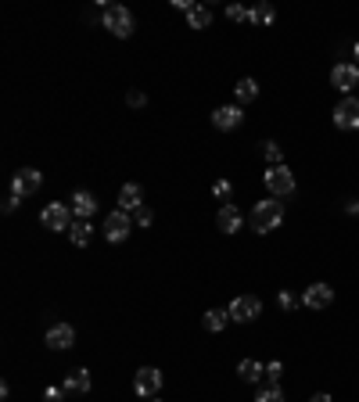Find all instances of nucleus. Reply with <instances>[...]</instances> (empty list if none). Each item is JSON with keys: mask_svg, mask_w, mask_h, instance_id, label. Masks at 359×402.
Segmentation results:
<instances>
[{"mask_svg": "<svg viewBox=\"0 0 359 402\" xmlns=\"http://www.w3.org/2000/svg\"><path fill=\"white\" fill-rule=\"evenodd\" d=\"M284 223V205L280 198H270V201H259L252 208V230L255 234H270V230H277Z\"/></svg>", "mask_w": 359, "mask_h": 402, "instance_id": "nucleus-1", "label": "nucleus"}, {"mask_svg": "<svg viewBox=\"0 0 359 402\" xmlns=\"http://www.w3.org/2000/svg\"><path fill=\"white\" fill-rule=\"evenodd\" d=\"M101 22H104V29H108L111 36H118V40H126V36L137 29L133 11H130V8H123V4H108V8H104V15H101Z\"/></svg>", "mask_w": 359, "mask_h": 402, "instance_id": "nucleus-2", "label": "nucleus"}, {"mask_svg": "<svg viewBox=\"0 0 359 402\" xmlns=\"http://www.w3.org/2000/svg\"><path fill=\"white\" fill-rule=\"evenodd\" d=\"M101 234H104L111 245H123V241L133 234V216L123 212V208L108 212V216H104V226H101Z\"/></svg>", "mask_w": 359, "mask_h": 402, "instance_id": "nucleus-3", "label": "nucleus"}, {"mask_svg": "<svg viewBox=\"0 0 359 402\" xmlns=\"http://www.w3.org/2000/svg\"><path fill=\"white\" fill-rule=\"evenodd\" d=\"M263 184L273 198H287V194H294V172L287 165H273V169H266Z\"/></svg>", "mask_w": 359, "mask_h": 402, "instance_id": "nucleus-4", "label": "nucleus"}, {"mask_svg": "<svg viewBox=\"0 0 359 402\" xmlns=\"http://www.w3.org/2000/svg\"><path fill=\"white\" fill-rule=\"evenodd\" d=\"M40 223L50 230V234H62V230H72V208L62 205V201H50L43 212H40Z\"/></svg>", "mask_w": 359, "mask_h": 402, "instance_id": "nucleus-5", "label": "nucleus"}, {"mask_svg": "<svg viewBox=\"0 0 359 402\" xmlns=\"http://www.w3.org/2000/svg\"><path fill=\"white\" fill-rule=\"evenodd\" d=\"M226 313H230V320H237V323H252V320L263 316V302H259L255 295H237Z\"/></svg>", "mask_w": 359, "mask_h": 402, "instance_id": "nucleus-6", "label": "nucleus"}, {"mask_svg": "<svg viewBox=\"0 0 359 402\" xmlns=\"http://www.w3.org/2000/svg\"><path fill=\"white\" fill-rule=\"evenodd\" d=\"M40 187H43V172H40V169H29V165L18 169L15 180H11V194H15V198H29V194H36Z\"/></svg>", "mask_w": 359, "mask_h": 402, "instance_id": "nucleus-7", "label": "nucleus"}, {"mask_svg": "<svg viewBox=\"0 0 359 402\" xmlns=\"http://www.w3.org/2000/svg\"><path fill=\"white\" fill-rule=\"evenodd\" d=\"M158 388H162V370H155V367H140L137 377H133V391H137L140 398H155Z\"/></svg>", "mask_w": 359, "mask_h": 402, "instance_id": "nucleus-8", "label": "nucleus"}, {"mask_svg": "<svg viewBox=\"0 0 359 402\" xmlns=\"http://www.w3.org/2000/svg\"><path fill=\"white\" fill-rule=\"evenodd\" d=\"M334 126H338V130H359V101H355V97L338 101V108H334Z\"/></svg>", "mask_w": 359, "mask_h": 402, "instance_id": "nucleus-9", "label": "nucleus"}, {"mask_svg": "<svg viewBox=\"0 0 359 402\" xmlns=\"http://www.w3.org/2000/svg\"><path fill=\"white\" fill-rule=\"evenodd\" d=\"M331 83H334L341 94L355 90V86H359V65H355V62H338L334 72H331Z\"/></svg>", "mask_w": 359, "mask_h": 402, "instance_id": "nucleus-10", "label": "nucleus"}, {"mask_svg": "<svg viewBox=\"0 0 359 402\" xmlns=\"http://www.w3.org/2000/svg\"><path fill=\"white\" fill-rule=\"evenodd\" d=\"M334 302V287L331 284H309L302 291V306L306 309H327Z\"/></svg>", "mask_w": 359, "mask_h": 402, "instance_id": "nucleus-11", "label": "nucleus"}, {"mask_svg": "<svg viewBox=\"0 0 359 402\" xmlns=\"http://www.w3.org/2000/svg\"><path fill=\"white\" fill-rule=\"evenodd\" d=\"M241 123H245L241 104H223V108L212 111V126H216V130H237Z\"/></svg>", "mask_w": 359, "mask_h": 402, "instance_id": "nucleus-12", "label": "nucleus"}, {"mask_svg": "<svg viewBox=\"0 0 359 402\" xmlns=\"http://www.w3.org/2000/svg\"><path fill=\"white\" fill-rule=\"evenodd\" d=\"M176 8L187 15V26L191 29H209L212 26V8H205V4H187V0H176Z\"/></svg>", "mask_w": 359, "mask_h": 402, "instance_id": "nucleus-13", "label": "nucleus"}, {"mask_svg": "<svg viewBox=\"0 0 359 402\" xmlns=\"http://www.w3.org/2000/svg\"><path fill=\"white\" fill-rule=\"evenodd\" d=\"M47 345L50 349H72L76 345V327L72 323H50L47 327Z\"/></svg>", "mask_w": 359, "mask_h": 402, "instance_id": "nucleus-14", "label": "nucleus"}, {"mask_svg": "<svg viewBox=\"0 0 359 402\" xmlns=\"http://www.w3.org/2000/svg\"><path fill=\"white\" fill-rule=\"evenodd\" d=\"M216 226L223 230V234H237V230L245 226V216H241V208L226 201V205L219 208V216H216Z\"/></svg>", "mask_w": 359, "mask_h": 402, "instance_id": "nucleus-15", "label": "nucleus"}, {"mask_svg": "<svg viewBox=\"0 0 359 402\" xmlns=\"http://www.w3.org/2000/svg\"><path fill=\"white\" fill-rule=\"evenodd\" d=\"M118 208L123 212H137V208H144V191H140V184H126L123 191H118Z\"/></svg>", "mask_w": 359, "mask_h": 402, "instance_id": "nucleus-16", "label": "nucleus"}, {"mask_svg": "<svg viewBox=\"0 0 359 402\" xmlns=\"http://www.w3.org/2000/svg\"><path fill=\"white\" fill-rule=\"evenodd\" d=\"M62 388H65L69 395H87V391H90V370H83V367L69 370L65 381H62Z\"/></svg>", "mask_w": 359, "mask_h": 402, "instance_id": "nucleus-17", "label": "nucleus"}, {"mask_svg": "<svg viewBox=\"0 0 359 402\" xmlns=\"http://www.w3.org/2000/svg\"><path fill=\"white\" fill-rule=\"evenodd\" d=\"M94 212H97V198L90 191H76L72 194V216L76 219H90Z\"/></svg>", "mask_w": 359, "mask_h": 402, "instance_id": "nucleus-18", "label": "nucleus"}, {"mask_svg": "<svg viewBox=\"0 0 359 402\" xmlns=\"http://www.w3.org/2000/svg\"><path fill=\"white\" fill-rule=\"evenodd\" d=\"M237 377L248 381V384H255V381L266 377V367H263L259 359H241V363H237Z\"/></svg>", "mask_w": 359, "mask_h": 402, "instance_id": "nucleus-19", "label": "nucleus"}, {"mask_svg": "<svg viewBox=\"0 0 359 402\" xmlns=\"http://www.w3.org/2000/svg\"><path fill=\"white\" fill-rule=\"evenodd\" d=\"M90 238H94L90 219H76V223H72V230H69V241H72L76 248H87V245H90Z\"/></svg>", "mask_w": 359, "mask_h": 402, "instance_id": "nucleus-20", "label": "nucleus"}, {"mask_svg": "<svg viewBox=\"0 0 359 402\" xmlns=\"http://www.w3.org/2000/svg\"><path fill=\"white\" fill-rule=\"evenodd\" d=\"M233 97H237V104H252V101L259 97V83H255V79H237Z\"/></svg>", "mask_w": 359, "mask_h": 402, "instance_id": "nucleus-21", "label": "nucleus"}, {"mask_svg": "<svg viewBox=\"0 0 359 402\" xmlns=\"http://www.w3.org/2000/svg\"><path fill=\"white\" fill-rule=\"evenodd\" d=\"M201 323H205V330H212V334H219V330H223V327L230 323V313H226V309H209Z\"/></svg>", "mask_w": 359, "mask_h": 402, "instance_id": "nucleus-22", "label": "nucleus"}, {"mask_svg": "<svg viewBox=\"0 0 359 402\" xmlns=\"http://www.w3.org/2000/svg\"><path fill=\"white\" fill-rule=\"evenodd\" d=\"M248 22H252V26H273V22H277V11H273L270 4H255L252 15H248Z\"/></svg>", "mask_w": 359, "mask_h": 402, "instance_id": "nucleus-23", "label": "nucleus"}, {"mask_svg": "<svg viewBox=\"0 0 359 402\" xmlns=\"http://www.w3.org/2000/svg\"><path fill=\"white\" fill-rule=\"evenodd\" d=\"M263 155H266V162H270V169H273V165H284V151H280V144H273V140H266V144H263Z\"/></svg>", "mask_w": 359, "mask_h": 402, "instance_id": "nucleus-24", "label": "nucleus"}, {"mask_svg": "<svg viewBox=\"0 0 359 402\" xmlns=\"http://www.w3.org/2000/svg\"><path fill=\"white\" fill-rule=\"evenodd\" d=\"M255 402H284V391H280V384H266V388L255 395Z\"/></svg>", "mask_w": 359, "mask_h": 402, "instance_id": "nucleus-25", "label": "nucleus"}, {"mask_svg": "<svg viewBox=\"0 0 359 402\" xmlns=\"http://www.w3.org/2000/svg\"><path fill=\"white\" fill-rule=\"evenodd\" d=\"M212 194H216L219 201H230V198H233V184H230V180H216V184H212Z\"/></svg>", "mask_w": 359, "mask_h": 402, "instance_id": "nucleus-26", "label": "nucleus"}, {"mask_svg": "<svg viewBox=\"0 0 359 402\" xmlns=\"http://www.w3.org/2000/svg\"><path fill=\"white\" fill-rule=\"evenodd\" d=\"M248 15H252V8H241V4H230L226 8V18L230 22H248Z\"/></svg>", "mask_w": 359, "mask_h": 402, "instance_id": "nucleus-27", "label": "nucleus"}, {"mask_svg": "<svg viewBox=\"0 0 359 402\" xmlns=\"http://www.w3.org/2000/svg\"><path fill=\"white\" fill-rule=\"evenodd\" d=\"M65 395H69V391H65V388H62V384H50V388H47V391H43V402H62V398H65Z\"/></svg>", "mask_w": 359, "mask_h": 402, "instance_id": "nucleus-28", "label": "nucleus"}, {"mask_svg": "<svg viewBox=\"0 0 359 402\" xmlns=\"http://www.w3.org/2000/svg\"><path fill=\"white\" fill-rule=\"evenodd\" d=\"M280 377H284V367L280 363H266V381L270 384H280Z\"/></svg>", "mask_w": 359, "mask_h": 402, "instance_id": "nucleus-29", "label": "nucleus"}, {"mask_svg": "<svg viewBox=\"0 0 359 402\" xmlns=\"http://www.w3.org/2000/svg\"><path fill=\"white\" fill-rule=\"evenodd\" d=\"M133 219H137V226H151V219H155V212H151V208L144 205V208H137V212H133Z\"/></svg>", "mask_w": 359, "mask_h": 402, "instance_id": "nucleus-30", "label": "nucleus"}, {"mask_svg": "<svg viewBox=\"0 0 359 402\" xmlns=\"http://www.w3.org/2000/svg\"><path fill=\"white\" fill-rule=\"evenodd\" d=\"M277 306H280V309H294V306H298V298H294L291 291H280V295H277Z\"/></svg>", "mask_w": 359, "mask_h": 402, "instance_id": "nucleus-31", "label": "nucleus"}, {"mask_svg": "<svg viewBox=\"0 0 359 402\" xmlns=\"http://www.w3.org/2000/svg\"><path fill=\"white\" fill-rule=\"evenodd\" d=\"M126 101H130V104H133V108H144V101H148V97H144V94H130V97H126Z\"/></svg>", "mask_w": 359, "mask_h": 402, "instance_id": "nucleus-32", "label": "nucleus"}, {"mask_svg": "<svg viewBox=\"0 0 359 402\" xmlns=\"http://www.w3.org/2000/svg\"><path fill=\"white\" fill-rule=\"evenodd\" d=\"M18 201H22V198H15V194H11V198L4 201V212H15V208H18Z\"/></svg>", "mask_w": 359, "mask_h": 402, "instance_id": "nucleus-33", "label": "nucleus"}, {"mask_svg": "<svg viewBox=\"0 0 359 402\" xmlns=\"http://www.w3.org/2000/svg\"><path fill=\"white\" fill-rule=\"evenodd\" d=\"M309 402H334V398H331V395H327V391H316V395H313V398H309Z\"/></svg>", "mask_w": 359, "mask_h": 402, "instance_id": "nucleus-34", "label": "nucleus"}, {"mask_svg": "<svg viewBox=\"0 0 359 402\" xmlns=\"http://www.w3.org/2000/svg\"><path fill=\"white\" fill-rule=\"evenodd\" d=\"M355 65H359V43H355Z\"/></svg>", "mask_w": 359, "mask_h": 402, "instance_id": "nucleus-35", "label": "nucleus"}, {"mask_svg": "<svg viewBox=\"0 0 359 402\" xmlns=\"http://www.w3.org/2000/svg\"><path fill=\"white\" fill-rule=\"evenodd\" d=\"M151 402H158V398H151Z\"/></svg>", "mask_w": 359, "mask_h": 402, "instance_id": "nucleus-36", "label": "nucleus"}]
</instances>
